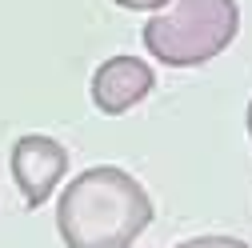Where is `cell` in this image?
I'll list each match as a JSON object with an SVG mask.
<instances>
[{
    "label": "cell",
    "instance_id": "cell-7",
    "mask_svg": "<svg viewBox=\"0 0 252 248\" xmlns=\"http://www.w3.org/2000/svg\"><path fill=\"white\" fill-rule=\"evenodd\" d=\"M248 136H252V104H248Z\"/></svg>",
    "mask_w": 252,
    "mask_h": 248
},
{
    "label": "cell",
    "instance_id": "cell-3",
    "mask_svg": "<svg viewBox=\"0 0 252 248\" xmlns=\"http://www.w3.org/2000/svg\"><path fill=\"white\" fill-rule=\"evenodd\" d=\"M68 172V148L52 136H20L12 144V180L28 208H40Z\"/></svg>",
    "mask_w": 252,
    "mask_h": 248
},
{
    "label": "cell",
    "instance_id": "cell-4",
    "mask_svg": "<svg viewBox=\"0 0 252 248\" xmlns=\"http://www.w3.org/2000/svg\"><path fill=\"white\" fill-rule=\"evenodd\" d=\"M156 76L144 60L136 56H112L92 72V104H96L104 116H120L132 104H140L152 92Z\"/></svg>",
    "mask_w": 252,
    "mask_h": 248
},
{
    "label": "cell",
    "instance_id": "cell-1",
    "mask_svg": "<svg viewBox=\"0 0 252 248\" xmlns=\"http://www.w3.org/2000/svg\"><path fill=\"white\" fill-rule=\"evenodd\" d=\"M152 220L144 184L116 164L80 172L56 204V228L68 248H132Z\"/></svg>",
    "mask_w": 252,
    "mask_h": 248
},
{
    "label": "cell",
    "instance_id": "cell-5",
    "mask_svg": "<svg viewBox=\"0 0 252 248\" xmlns=\"http://www.w3.org/2000/svg\"><path fill=\"white\" fill-rule=\"evenodd\" d=\"M176 248H252V244H244L236 236H196V240H184Z\"/></svg>",
    "mask_w": 252,
    "mask_h": 248
},
{
    "label": "cell",
    "instance_id": "cell-2",
    "mask_svg": "<svg viewBox=\"0 0 252 248\" xmlns=\"http://www.w3.org/2000/svg\"><path fill=\"white\" fill-rule=\"evenodd\" d=\"M236 0H168L144 24V48L168 68H196L236 40Z\"/></svg>",
    "mask_w": 252,
    "mask_h": 248
},
{
    "label": "cell",
    "instance_id": "cell-6",
    "mask_svg": "<svg viewBox=\"0 0 252 248\" xmlns=\"http://www.w3.org/2000/svg\"><path fill=\"white\" fill-rule=\"evenodd\" d=\"M120 8H132V12H156V8H164L168 0H116Z\"/></svg>",
    "mask_w": 252,
    "mask_h": 248
}]
</instances>
